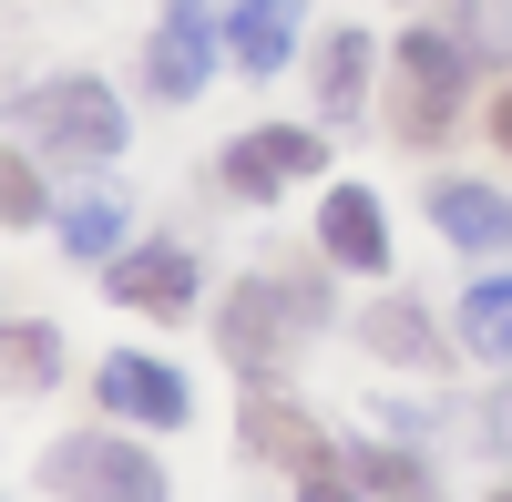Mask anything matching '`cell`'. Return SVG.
Returning a JSON list of instances; mask_svg holds the SVG:
<instances>
[{"label": "cell", "mask_w": 512, "mask_h": 502, "mask_svg": "<svg viewBox=\"0 0 512 502\" xmlns=\"http://www.w3.org/2000/svg\"><path fill=\"white\" fill-rule=\"evenodd\" d=\"M318 318H328V287L267 267V277H246L236 298H226V359L246 369V380H267L277 359H297V339H308Z\"/></svg>", "instance_id": "1"}, {"label": "cell", "mask_w": 512, "mask_h": 502, "mask_svg": "<svg viewBox=\"0 0 512 502\" xmlns=\"http://www.w3.org/2000/svg\"><path fill=\"white\" fill-rule=\"evenodd\" d=\"M123 103H113V82L93 72H62V82H41L31 93V154H62V164H113L123 154Z\"/></svg>", "instance_id": "2"}, {"label": "cell", "mask_w": 512, "mask_h": 502, "mask_svg": "<svg viewBox=\"0 0 512 502\" xmlns=\"http://www.w3.org/2000/svg\"><path fill=\"white\" fill-rule=\"evenodd\" d=\"M41 482L62 502H164L154 451H134V441H52L41 451Z\"/></svg>", "instance_id": "3"}, {"label": "cell", "mask_w": 512, "mask_h": 502, "mask_svg": "<svg viewBox=\"0 0 512 502\" xmlns=\"http://www.w3.org/2000/svg\"><path fill=\"white\" fill-rule=\"evenodd\" d=\"M461 72H472V52H461V31H410L400 41V134L410 144H431L441 123L461 113Z\"/></svg>", "instance_id": "4"}, {"label": "cell", "mask_w": 512, "mask_h": 502, "mask_svg": "<svg viewBox=\"0 0 512 502\" xmlns=\"http://www.w3.org/2000/svg\"><path fill=\"white\" fill-rule=\"evenodd\" d=\"M226 21H216V0H164V21H154V52H144V72H154V93L164 103H195L205 82H216V41Z\"/></svg>", "instance_id": "5"}, {"label": "cell", "mask_w": 512, "mask_h": 502, "mask_svg": "<svg viewBox=\"0 0 512 502\" xmlns=\"http://www.w3.org/2000/svg\"><path fill=\"white\" fill-rule=\"evenodd\" d=\"M93 390H103L113 421H144V431H175L185 410H195V390H185L164 359H144V349H113V359L93 369Z\"/></svg>", "instance_id": "6"}, {"label": "cell", "mask_w": 512, "mask_h": 502, "mask_svg": "<svg viewBox=\"0 0 512 502\" xmlns=\"http://www.w3.org/2000/svg\"><path fill=\"white\" fill-rule=\"evenodd\" d=\"M328 164V134H308V123H267V134H236L226 144V185L236 195H277V185H308Z\"/></svg>", "instance_id": "7"}, {"label": "cell", "mask_w": 512, "mask_h": 502, "mask_svg": "<svg viewBox=\"0 0 512 502\" xmlns=\"http://www.w3.org/2000/svg\"><path fill=\"white\" fill-rule=\"evenodd\" d=\"M103 287L123 308H144V318H185L195 308V257H185V246H134V257H113Z\"/></svg>", "instance_id": "8"}, {"label": "cell", "mask_w": 512, "mask_h": 502, "mask_svg": "<svg viewBox=\"0 0 512 502\" xmlns=\"http://www.w3.org/2000/svg\"><path fill=\"white\" fill-rule=\"evenodd\" d=\"M431 226H441L451 246H472V257H502V246H512V195H492V185H472V175H441V185H431Z\"/></svg>", "instance_id": "9"}, {"label": "cell", "mask_w": 512, "mask_h": 502, "mask_svg": "<svg viewBox=\"0 0 512 502\" xmlns=\"http://www.w3.org/2000/svg\"><path fill=\"white\" fill-rule=\"evenodd\" d=\"M318 246L338 267H359V277H379L390 267V226H379V195H359V185H338L328 205H318Z\"/></svg>", "instance_id": "10"}, {"label": "cell", "mask_w": 512, "mask_h": 502, "mask_svg": "<svg viewBox=\"0 0 512 502\" xmlns=\"http://www.w3.org/2000/svg\"><path fill=\"white\" fill-rule=\"evenodd\" d=\"M246 451H256V462H287L297 482H308V472L328 462V441H318V421H308V410H287V400H267V390L246 400Z\"/></svg>", "instance_id": "11"}, {"label": "cell", "mask_w": 512, "mask_h": 502, "mask_svg": "<svg viewBox=\"0 0 512 502\" xmlns=\"http://www.w3.org/2000/svg\"><path fill=\"white\" fill-rule=\"evenodd\" d=\"M297 31H308V0H236V21H226V52L246 72H277L297 52Z\"/></svg>", "instance_id": "12"}, {"label": "cell", "mask_w": 512, "mask_h": 502, "mask_svg": "<svg viewBox=\"0 0 512 502\" xmlns=\"http://www.w3.org/2000/svg\"><path fill=\"white\" fill-rule=\"evenodd\" d=\"M0 380L11 390H52L62 380V328H0Z\"/></svg>", "instance_id": "13"}, {"label": "cell", "mask_w": 512, "mask_h": 502, "mask_svg": "<svg viewBox=\"0 0 512 502\" xmlns=\"http://www.w3.org/2000/svg\"><path fill=\"white\" fill-rule=\"evenodd\" d=\"M359 349H379V359H441V339H431V318H420V308H369L359 318Z\"/></svg>", "instance_id": "14"}, {"label": "cell", "mask_w": 512, "mask_h": 502, "mask_svg": "<svg viewBox=\"0 0 512 502\" xmlns=\"http://www.w3.org/2000/svg\"><path fill=\"white\" fill-rule=\"evenodd\" d=\"M349 482H359V492H379V502H431V472L400 462V451H379V441H359V451H349Z\"/></svg>", "instance_id": "15"}, {"label": "cell", "mask_w": 512, "mask_h": 502, "mask_svg": "<svg viewBox=\"0 0 512 502\" xmlns=\"http://www.w3.org/2000/svg\"><path fill=\"white\" fill-rule=\"evenodd\" d=\"M461 339L482 359H512V277H482L472 298H461Z\"/></svg>", "instance_id": "16"}, {"label": "cell", "mask_w": 512, "mask_h": 502, "mask_svg": "<svg viewBox=\"0 0 512 502\" xmlns=\"http://www.w3.org/2000/svg\"><path fill=\"white\" fill-rule=\"evenodd\" d=\"M62 246H72V257H113V246H123V195H82L62 216Z\"/></svg>", "instance_id": "17"}, {"label": "cell", "mask_w": 512, "mask_h": 502, "mask_svg": "<svg viewBox=\"0 0 512 502\" xmlns=\"http://www.w3.org/2000/svg\"><path fill=\"white\" fill-rule=\"evenodd\" d=\"M318 93H328V113H349V103L369 93V41H359V31H338V41H328V62H318Z\"/></svg>", "instance_id": "18"}, {"label": "cell", "mask_w": 512, "mask_h": 502, "mask_svg": "<svg viewBox=\"0 0 512 502\" xmlns=\"http://www.w3.org/2000/svg\"><path fill=\"white\" fill-rule=\"evenodd\" d=\"M41 205H52V195H41V164L21 144H0V226H31Z\"/></svg>", "instance_id": "19"}, {"label": "cell", "mask_w": 512, "mask_h": 502, "mask_svg": "<svg viewBox=\"0 0 512 502\" xmlns=\"http://www.w3.org/2000/svg\"><path fill=\"white\" fill-rule=\"evenodd\" d=\"M461 52H512V0H461Z\"/></svg>", "instance_id": "20"}, {"label": "cell", "mask_w": 512, "mask_h": 502, "mask_svg": "<svg viewBox=\"0 0 512 502\" xmlns=\"http://www.w3.org/2000/svg\"><path fill=\"white\" fill-rule=\"evenodd\" d=\"M308 502H359V482L338 472V462H318V472H308Z\"/></svg>", "instance_id": "21"}, {"label": "cell", "mask_w": 512, "mask_h": 502, "mask_svg": "<svg viewBox=\"0 0 512 502\" xmlns=\"http://www.w3.org/2000/svg\"><path fill=\"white\" fill-rule=\"evenodd\" d=\"M492 134H502V154H512V93H502V113H492Z\"/></svg>", "instance_id": "22"}, {"label": "cell", "mask_w": 512, "mask_h": 502, "mask_svg": "<svg viewBox=\"0 0 512 502\" xmlns=\"http://www.w3.org/2000/svg\"><path fill=\"white\" fill-rule=\"evenodd\" d=\"M502 502H512V492H502Z\"/></svg>", "instance_id": "23"}]
</instances>
